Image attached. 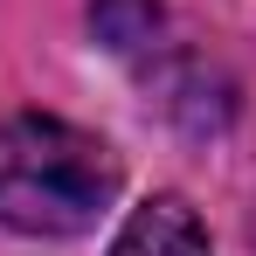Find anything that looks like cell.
<instances>
[{
	"label": "cell",
	"instance_id": "obj_1",
	"mask_svg": "<svg viewBox=\"0 0 256 256\" xmlns=\"http://www.w3.org/2000/svg\"><path fill=\"white\" fill-rule=\"evenodd\" d=\"M118 194V160L97 132L14 111L0 118V222L21 236H84Z\"/></svg>",
	"mask_w": 256,
	"mask_h": 256
},
{
	"label": "cell",
	"instance_id": "obj_2",
	"mask_svg": "<svg viewBox=\"0 0 256 256\" xmlns=\"http://www.w3.org/2000/svg\"><path fill=\"white\" fill-rule=\"evenodd\" d=\"M111 256H214V250H208L201 214L187 208L180 194H152V201H138V208L125 214Z\"/></svg>",
	"mask_w": 256,
	"mask_h": 256
}]
</instances>
